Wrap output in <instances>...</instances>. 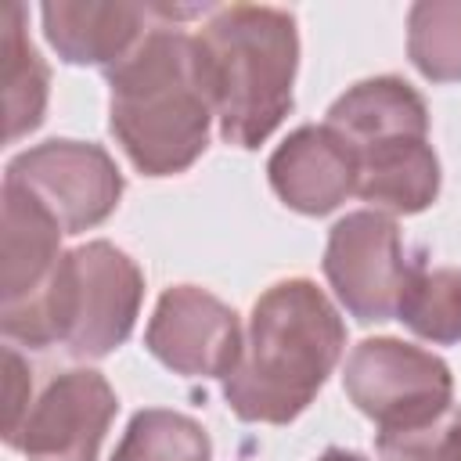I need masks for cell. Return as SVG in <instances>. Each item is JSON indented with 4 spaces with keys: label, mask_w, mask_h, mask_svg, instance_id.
I'll return each instance as SVG.
<instances>
[{
    "label": "cell",
    "mask_w": 461,
    "mask_h": 461,
    "mask_svg": "<svg viewBox=\"0 0 461 461\" xmlns=\"http://www.w3.org/2000/svg\"><path fill=\"white\" fill-rule=\"evenodd\" d=\"M216 97L205 50L173 22L151 32L108 68V130L144 176H176L209 148Z\"/></svg>",
    "instance_id": "obj_1"
},
{
    "label": "cell",
    "mask_w": 461,
    "mask_h": 461,
    "mask_svg": "<svg viewBox=\"0 0 461 461\" xmlns=\"http://www.w3.org/2000/svg\"><path fill=\"white\" fill-rule=\"evenodd\" d=\"M346 349L335 303L310 277L274 281L249 313L245 346L223 378L227 407L252 425L295 421L324 389Z\"/></svg>",
    "instance_id": "obj_2"
},
{
    "label": "cell",
    "mask_w": 461,
    "mask_h": 461,
    "mask_svg": "<svg viewBox=\"0 0 461 461\" xmlns=\"http://www.w3.org/2000/svg\"><path fill=\"white\" fill-rule=\"evenodd\" d=\"M216 97L220 137L234 148H259L292 112L299 29L292 11L270 4H227L198 32Z\"/></svg>",
    "instance_id": "obj_3"
},
{
    "label": "cell",
    "mask_w": 461,
    "mask_h": 461,
    "mask_svg": "<svg viewBox=\"0 0 461 461\" xmlns=\"http://www.w3.org/2000/svg\"><path fill=\"white\" fill-rule=\"evenodd\" d=\"M144 270L130 252L97 238L65 249L47 292L14 321H0L4 339L29 349H54L101 360L119 349L140 313Z\"/></svg>",
    "instance_id": "obj_4"
},
{
    "label": "cell",
    "mask_w": 461,
    "mask_h": 461,
    "mask_svg": "<svg viewBox=\"0 0 461 461\" xmlns=\"http://www.w3.org/2000/svg\"><path fill=\"white\" fill-rule=\"evenodd\" d=\"M342 389L378 432L418 429L454 407L450 364L432 349L393 335H375L349 349Z\"/></svg>",
    "instance_id": "obj_5"
},
{
    "label": "cell",
    "mask_w": 461,
    "mask_h": 461,
    "mask_svg": "<svg viewBox=\"0 0 461 461\" xmlns=\"http://www.w3.org/2000/svg\"><path fill=\"white\" fill-rule=\"evenodd\" d=\"M321 267L349 317L360 324H382L396 317L400 295L421 259L407 252L393 216L357 209L328 230Z\"/></svg>",
    "instance_id": "obj_6"
},
{
    "label": "cell",
    "mask_w": 461,
    "mask_h": 461,
    "mask_svg": "<svg viewBox=\"0 0 461 461\" xmlns=\"http://www.w3.org/2000/svg\"><path fill=\"white\" fill-rule=\"evenodd\" d=\"M4 184L32 194L65 234H83L104 223L126 187L115 158L101 144L68 137L18 151L4 169Z\"/></svg>",
    "instance_id": "obj_7"
},
{
    "label": "cell",
    "mask_w": 461,
    "mask_h": 461,
    "mask_svg": "<svg viewBox=\"0 0 461 461\" xmlns=\"http://www.w3.org/2000/svg\"><path fill=\"white\" fill-rule=\"evenodd\" d=\"M241 346L238 310L202 285H169L144 328V349L184 378H227Z\"/></svg>",
    "instance_id": "obj_8"
},
{
    "label": "cell",
    "mask_w": 461,
    "mask_h": 461,
    "mask_svg": "<svg viewBox=\"0 0 461 461\" xmlns=\"http://www.w3.org/2000/svg\"><path fill=\"white\" fill-rule=\"evenodd\" d=\"M115 414L112 382L94 367H68L43 385L7 447L25 461H97Z\"/></svg>",
    "instance_id": "obj_9"
},
{
    "label": "cell",
    "mask_w": 461,
    "mask_h": 461,
    "mask_svg": "<svg viewBox=\"0 0 461 461\" xmlns=\"http://www.w3.org/2000/svg\"><path fill=\"white\" fill-rule=\"evenodd\" d=\"M267 180L288 209L324 216L357 194V151L328 122L299 126L274 148Z\"/></svg>",
    "instance_id": "obj_10"
},
{
    "label": "cell",
    "mask_w": 461,
    "mask_h": 461,
    "mask_svg": "<svg viewBox=\"0 0 461 461\" xmlns=\"http://www.w3.org/2000/svg\"><path fill=\"white\" fill-rule=\"evenodd\" d=\"M0 321H14L47 292L65 256V230L32 194L14 184L0 187Z\"/></svg>",
    "instance_id": "obj_11"
},
{
    "label": "cell",
    "mask_w": 461,
    "mask_h": 461,
    "mask_svg": "<svg viewBox=\"0 0 461 461\" xmlns=\"http://www.w3.org/2000/svg\"><path fill=\"white\" fill-rule=\"evenodd\" d=\"M162 18L158 4H97V0H47L40 7L43 36L65 65L115 68Z\"/></svg>",
    "instance_id": "obj_12"
},
{
    "label": "cell",
    "mask_w": 461,
    "mask_h": 461,
    "mask_svg": "<svg viewBox=\"0 0 461 461\" xmlns=\"http://www.w3.org/2000/svg\"><path fill=\"white\" fill-rule=\"evenodd\" d=\"M324 122L342 133L357 155L393 140L429 137L425 97L400 76H371L353 83L331 101Z\"/></svg>",
    "instance_id": "obj_13"
},
{
    "label": "cell",
    "mask_w": 461,
    "mask_h": 461,
    "mask_svg": "<svg viewBox=\"0 0 461 461\" xmlns=\"http://www.w3.org/2000/svg\"><path fill=\"white\" fill-rule=\"evenodd\" d=\"M357 194L385 216L425 212L439 198V158L429 137L393 140L357 155Z\"/></svg>",
    "instance_id": "obj_14"
},
{
    "label": "cell",
    "mask_w": 461,
    "mask_h": 461,
    "mask_svg": "<svg viewBox=\"0 0 461 461\" xmlns=\"http://www.w3.org/2000/svg\"><path fill=\"white\" fill-rule=\"evenodd\" d=\"M0 54H4V119L7 144L32 133L43 122L50 97V72L25 32V7L7 4L0 11Z\"/></svg>",
    "instance_id": "obj_15"
},
{
    "label": "cell",
    "mask_w": 461,
    "mask_h": 461,
    "mask_svg": "<svg viewBox=\"0 0 461 461\" xmlns=\"http://www.w3.org/2000/svg\"><path fill=\"white\" fill-rule=\"evenodd\" d=\"M112 461H212V439L191 414L144 407L130 418Z\"/></svg>",
    "instance_id": "obj_16"
},
{
    "label": "cell",
    "mask_w": 461,
    "mask_h": 461,
    "mask_svg": "<svg viewBox=\"0 0 461 461\" xmlns=\"http://www.w3.org/2000/svg\"><path fill=\"white\" fill-rule=\"evenodd\" d=\"M396 321L432 346L461 342V267H418L400 295Z\"/></svg>",
    "instance_id": "obj_17"
},
{
    "label": "cell",
    "mask_w": 461,
    "mask_h": 461,
    "mask_svg": "<svg viewBox=\"0 0 461 461\" xmlns=\"http://www.w3.org/2000/svg\"><path fill=\"white\" fill-rule=\"evenodd\" d=\"M407 58L429 83H461V0H421L407 11Z\"/></svg>",
    "instance_id": "obj_18"
},
{
    "label": "cell",
    "mask_w": 461,
    "mask_h": 461,
    "mask_svg": "<svg viewBox=\"0 0 461 461\" xmlns=\"http://www.w3.org/2000/svg\"><path fill=\"white\" fill-rule=\"evenodd\" d=\"M29 407H32V367L14 346H7L4 349V443L22 429Z\"/></svg>",
    "instance_id": "obj_19"
},
{
    "label": "cell",
    "mask_w": 461,
    "mask_h": 461,
    "mask_svg": "<svg viewBox=\"0 0 461 461\" xmlns=\"http://www.w3.org/2000/svg\"><path fill=\"white\" fill-rule=\"evenodd\" d=\"M317 461H371V457H364V454H357V450H346V447H328Z\"/></svg>",
    "instance_id": "obj_20"
},
{
    "label": "cell",
    "mask_w": 461,
    "mask_h": 461,
    "mask_svg": "<svg viewBox=\"0 0 461 461\" xmlns=\"http://www.w3.org/2000/svg\"><path fill=\"white\" fill-rule=\"evenodd\" d=\"M450 461H461V414L450 421Z\"/></svg>",
    "instance_id": "obj_21"
}]
</instances>
